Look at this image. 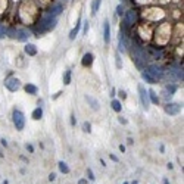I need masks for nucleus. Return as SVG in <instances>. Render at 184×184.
<instances>
[{
	"mask_svg": "<svg viewBox=\"0 0 184 184\" xmlns=\"http://www.w3.org/2000/svg\"><path fill=\"white\" fill-rule=\"evenodd\" d=\"M56 24H58L56 18H53L46 13V15L38 21V30H37V33L43 34V33H46V31H50V30H53V28L56 27Z\"/></svg>",
	"mask_w": 184,
	"mask_h": 184,
	"instance_id": "obj_1",
	"label": "nucleus"
},
{
	"mask_svg": "<svg viewBox=\"0 0 184 184\" xmlns=\"http://www.w3.org/2000/svg\"><path fill=\"white\" fill-rule=\"evenodd\" d=\"M12 117H13V125H15V128H16L18 131H22L24 127H25V115L21 110L15 109Z\"/></svg>",
	"mask_w": 184,
	"mask_h": 184,
	"instance_id": "obj_2",
	"label": "nucleus"
},
{
	"mask_svg": "<svg viewBox=\"0 0 184 184\" xmlns=\"http://www.w3.org/2000/svg\"><path fill=\"white\" fill-rule=\"evenodd\" d=\"M144 71H146L149 75L153 77L156 81H158V80H162V78L165 77V71H164L161 67H158V65H149Z\"/></svg>",
	"mask_w": 184,
	"mask_h": 184,
	"instance_id": "obj_3",
	"label": "nucleus"
},
{
	"mask_svg": "<svg viewBox=\"0 0 184 184\" xmlns=\"http://www.w3.org/2000/svg\"><path fill=\"white\" fill-rule=\"evenodd\" d=\"M135 21H137V12L135 10H127L124 12V30L128 28V27H131L135 24Z\"/></svg>",
	"mask_w": 184,
	"mask_h": 184,
	"instance_id": "obj_4",
	"label": "nucleus"
},
{
	"mask_svg": "<svg viewBox=\"0 0 184 184\" xmlns=\"http://www.w3.org/2000/svg\"><path fill=\"white\" fill-rule=\"evenodd\" d=\"M5 87L8 88L9 92H18L21 88V81L18 80L16 77H9L8 80L5 81Z\"/></svg>",
	"mask_w": 184,
	"mask_h": 184,
	"instance_id": "obj_5",
	"label": "nucleus"
},
{
	"mask_svg": "<svg viewBox=\"0 0 184 184\" xmlns=\"http://www.w3.org/2000/svg\"><path fill=\"white\" fill-rule=\"evenodd\" d=\"M139 93H140V102H142V106L144 109H149L150 106V100H149V93L144 88L143 84H139Z\"/></svg>",
	"mask_w": 184,
	"mask_h": 184,
	"instance_id": "obj_6",
	"label": "nucleus"
},
{
	"mask_svg": "<svg viewBox=\"0 0 184 184\" xmlns=\"http://www.w3.org/2000/svg\"><path fill=\"white\" fill-rule=\"evenodd\" d=\"M10 37L18 40V41H27L28 37H30V34H28L27 30H12L10 31Z\"/></svg>",
	"mask_w": 184,
	"mask_h": 184,
	"instance_id": "obj_7",
	"label": "nucleus"
},
{
	"mask_svg": "<svg viewBox=\"0 0 184 184\" xmlns=\"http://www.w3.org/2000/svg\"><path fill=\"white\" fill-rule=\"evenodd\" d=\"M164 110L167 112L168 115L174 117V115H178V114H180V110H181V106H180L178 103H167V105L164 106Z\"/></svg>",
	"mask_w": 184,
	"mask_h": 184,
	"instance_id": "obj_8",
	"label": "nucleus"
},
{
	"mask_svg": "<svg viewBox=\"0 0 184 184\" xmlns=\"http://www.w3.org/2000/svg\"><path fill=\"white\" fill-rule=\"evenodd\" d=\"M63 10V5L62 3H56V5H53L50 9H49V12H47V15H50V16L56 18L58 15H60V12Z\"/></svg>",
	"mask_w": 184,
	"mask_h": 184,
	"instance_id": "obj_9",
	"label": "nucleus"
},
{
	"mask_svg": "<svg viewBox=\"0 0 184 184\" xmlns=\"http://www.w3.org/2000/svg\"><path fill=\"white\" fill-rule=\"evenodd\" d=\"M93 60H94L93 53L87 52V53H84L83 59H81V65H83L84 68H88V67H92V65H93Z\"/></svg>",
	"mask_w": 184,
	"mask_h": 184,
	"instance_id": "obj_10",
	"label": "nucleus"
},
{
	"mask_svg": "<svg viewBox=\"0 0 184 184\" xmlns=\"http://www.w3.org/2000/svg\"><path fill=\"white\" fill-rule=\"evenodd\" d=\"M103 40L106 44L110 41V24L108 19H105V22H103Z\"/></svg>",
	"mask_w": 184,
	"mask_h": 184,
	"instance_id": "obj_11",
	"label": "nucleus"
},
{
	"mask_svg": "<svg viewBox=\"0 0 184 184\" xmlns=\"http://www.w3.org/2000/svg\"><path fill=\"white\" fill-rule=\"evenodd\" d=\"M24 50H25V53L28 56H35V55H37V46L33 44V43H27Z\"/></svg>",
	"mask_w": 184,
	"mask_h": 184,
	"instance_id": "obj_12",
	"label": "nucleus"
},
{
	"mask_svg": "<svg viewBox=\"0 0 184 184\" xmlns=\"http://www.w3.org/2000/svg\"><path fill=\"white\" fill-rule=\"evenodd\" d=\"M80 28H81V19L78 18V21H77L75 27L71 30V33H69V40H75V37L78 35V31H80Z\"/></svg>",
	"mask_w": 184,
	"mask_h": 184,
	"instance_id": "obj_13",
	"label": "nucleus"
},
{
	"mask_svg": "<svg viewBox=\"0 0 184 184\" xmlns=\"http://www.w3.org/2000/svg\"><path fill=\"white\" fill-rule=\"evenodd\" d=\"M24 90H25V93H28V94H37L38 93V87L37 85H34V84H25V87H24Z\"/></svg>",
	"mask_w": 184,
	"mask_h": 184,
	"instance_id": "obj_14",
	"label": "nucleus"
},
{
	"mask_svg": "<svg viewBox=\"0 0 184 184\" xmlns=\"http://www.w3.org/2000/svg\"><path fill=\"white\" fill-rule=\"evenodd\" d=\"M147 93H149V100H150V103H153V105H158L161 99H159V96L156 94V92L150 88V90H147Z\"/></svg>",
	"mask_w": 184,
	"mask_h": 184,
	"instance_id": "obj_15",
	"label": "nucleus"
},
{
	"mask_svg": "<svg viewBox=\"0 0 184 184\" xmlns=\"http://www.w3.org/2000/svg\"><path fill=\"white\" fill-rule=\"evenodd\" d=\"M33 119H35V121H38V119H41L43 118V108L41 106H37V108L33 110Z\"/></svg>",
	"mask_w": 184,
	"mask_h": 184,
	"instance_id": "obj_16",
	"label": "nucleus"
},
{
	"mask_svg": "<svg viewBox=\"0 0 184 184\" xmlns=\"http://www.w3.org/2000/svg\"><path fill=\"white\" fill-rule=\"evenodd\" d=\"M85 100L90 103V106H92L93 110H97V109L100 108V105H99V102L96 100V99H93L92 96H85Z\"/></svg>",
	"mask_w": 184,
	"mask_h": 184,
	"instance_id": "obj_17",
	"label": "nucleus"
},
{
	"mask_svg": "<svg viewBox=\"0 0 184 184\" xmlns=\"http://www.w3.org/2000/svg\"><path fill=\"white\" fill-rule=\"evenodd\" d=\"M100 6H102V0H93V5H92V15L93 16L99 12Z\"/></svg>",
	"mask_w": 184,
	"mask_h": 184,
	"instance_id": "obj_18",
	"label": "nucleus"
},
{
	"mask_svg": "<svg viewBox=\"0 0 184 184\" xmlns=\"http://www.w3.org/2000/svg\"><path fill=\"white\" fill-rule=\"evenodd\" d=\"M142 78L146 81V83H149V84H156V83H158V81H156V80H155L152 75H149L146 71H143V72H142Z\"/></svg>",
	"mask_w": 184,
	"mask_h": 184,
	"instance_id": "obj_19",
	"label": "nucleus"
},
{
	"mask_svg": "<svg viewBox=\"0 0 184 184\" xmlns=\"http://www.w3.org/2000/svg\"><path fill=\"white\" fill-rule=\"evenodd\" d=\"M110 106H112V109H114L115 112H118V114L122 110V105H121V102L117 100V99H114V100L110 102Z\"/></svg>",
	"mask_w": 184,
	"mask_h": 184,
	"instance_id": "obj_20",
	"label": "nucleus"
},
{
	"mask_svg": "<svg viewBox=\"0 0 184 184\" xmlns=\"http://www.w3.org/2000/svg\"><path fill=\"white\" fill-rule=\"evenodd\" d=\"M58 167H59V171H60L62 174H69V167H68L63 161H60V162H59Z\"/></svg>",
	"mask_w": 184,
	"mask_h": 184,
	"instance_id": "obj_21",
	"label": "nucleus"
},
{
	"mask_svg": "<svg viewBox=\"0 0 184 184\" xmlns=\"http://www.w3.org/2000/svg\"><path fill=\"white\" fill-rule=\"evenodd\" d=\"M71 75H72L71 69H67L65 74H63V84H65V85H69V84H71Z\"/></svg>",
	"mask_w": 184,
	"mask_h": 184,
	"instance_id": "obj_22",
	"label": "nucleus"
},
{
	"mask_svg": "<svg viewBox=\"0 0 184 184\" xmlns=\"http://www.w3.org/2000/svg\"><path fill=\"white\" fill-rule=\"evenodd\" d=\"M164 90H165L167 93H169V94H174V93L177 92V85L175 84H167Z\"/></svg>",
	"mask_w": 184,
	"mask_h": 184,
	"instance_id": "obj_23",
	"label": "nucleus"
},
{
	"mask_svg": "<svg viewBox=\"0 0 184 184\" xmlns=\"http://www.w3.org/2000/svg\"><path fill=\"white\" fill-rule=\"evenodd\" d=\"M83 131L84 133H92V124L85 121V122L83 124Z\"/></svg>",
	"mask_w": 184,
	"mask_h": 184,
	"instance_id": "obj_24",
	"label": "nucleus"
},
{
	"mask_svg": "<svg viewBox=\"0 0 184 184\" xmlns=\"http://www.w3.org/2000/svg\"><path fill=\"white\" fill-rule=\"evenodd\" d=\"M117 15L118 16H122V15H124V6H122V5H118L117 6Z\"/></svg>",
	"mask_w": 184,
	"mask_h": 184,
	"instance_id": "obj_25",
	"label": "nucleus"
},
{
	"mask_svg": "<svg viewBox=\"0 0 184 184\" xmlns=\"http://www.w3.org/2000/svg\"><path fill=\"white\" fill-rule=\"evenodd\" d=\"M87 175H88V180H92V181L96 180V177H94V174H93L92 168H87Z\"/></svg>",
	"mask_w": 184,
	"mask_h": 184,
	"instance_id": "obj_26",
	"label": "nucleus"
},
{
	"mask_svg": "<svg viewBox=\"0 0 184 184\" xmlns=\"http://www.w3.org/2000/svg\"><path fill=\"white\" fill-rule=\"evenodd\" d=\"M84 34H85V35H87V33H88V30H90V22H88V21H84Z\"/></svg>",
	"mask_w": 184,
	"mask_h": 184,
	"instance_id": "obj_27",
	"label": "nucleus"
},
{
	"mask_svg": "<svg viewBox=\"0 0 184 184\" xmlns=\"http://www.w3.org/2000/svg\"><path fill=\"white\" fill-rule=\"evenodd\" d=\"M118 96H119V99H122V100L127 99V93L124 92V90H119V92H118Z\"/></svg>",
	"mask_w": 184,
	"mask_h": 184,
	"instance_id": "obj_28",
	"label": "nucleus"
},
{
	"mask_svg": "<svg viewBox=\"0 0 184 184\" xmlns=\"http://www.w3.org/2000/svg\"><path fill=\"white\" fill-rule=\"evenodd\" d=\"M115 59H117V68H121L122 65H121V56H119V53H117Z\"/></svg>",
	"mask_w": 184,
	"mask_h": 184,
	"instance_id": "obj_29",
	"label": "nucleus"
},
{
	"mask_svg": "<svg viewBox=\"0 0 184 184\" xmlns=\"http://www.w3.org/2000/svg\"><path fill=\"white\" fill-rule=\"evenodd\" d=\"M77 124V119H75V115H74V114H72V115H71V125L74 127Z\"/></svg>",
	"mask_w": 184,
	"mask_h": 184,
	"instance_id": "obj_30",
	"label": "nucleus"
},
{
	"mask_svg": "<svg viewBox=\"0 0 184 184\" xmlns=\"http://www.w3.org/2000/svg\"><path fill=\"white\" fill-rule=\"evenodd\" d=\"M5 34H6V31H5V28L0 25V38H3L5 37Z\"/></svg>",
	"mask_w": 184,
	"mask_h": 184,
	"instance_id": "obj_31",
	"label": "nucleus"
},
{
	"mask_svg": "<svg viewBox=\"0 0 184 184\" xmlns=\"http://www.w3.org/2000/svg\"><path fill=\"white\" fill-rule=\"evenodd\" d=\"M109 158L112 159V161H114V162H119V159H118L117 156H115V155H112V153H109Z\"/></svg>",
	"mask_w": 184,
	"mask_h": 184,
	"instance_id": "obj_32",
	"label": "nucleus"
},
{
	"mask_svg": "<svg viewBox=\"0 0 184 184\" xmlns=\"http://www.w3.org/2000/svg\"><path fill=\"white\" fill-rule=\"evenodd\" d=\"M164 97L168 100V99H171V97H172V94H169V93H167L165 90H164Z\"/></svg>",
	"mask_w": 184,
	"mask_h": 184,
	"instance_id": "obj_33",
	"label": "nucleus"
},
{
	"mask_svg": "<svg viewBox=\"0 0 184 184\" xmlns=\"http://www.w3.org/2000/svg\"><path fill=\"white\" fill-rule=\"evenodd\" d=\"M25 147H27V150H28V152H31V153L34 152V147L31 146V144H25Z\"/></svg>",
	"mask_w": 184,
	"mask_h": 184,
	"instance_id": "obj_34",
	"label": "nucleus"
},
{
	"mask_svg": "<svg viewBox=\"0 0 184 184\" xmlns=\"http://www.w3.org/2000/svg\"><path fill=\"white\" fill-rule=\"evenodd\" d=\"M118 121H119L121 124H127V119L125 118H122V117H118Z\"/></svg>",
	"mask_w": 184,
	"mask_h": 184,
	"instance_id": "obj_35",
	"label": "nucleus"
},
{
	"mask_svg": "<svg viewBox=\"0 0 184 184\" xmlns=\"http://www.w3.org/2000/svg\"><path fill=\"white\" fill-rule=\"evenodd\" d=\"M55 178H56V174H53V172H52L50 175H49V180H50V181H55Z\"/></svg>",
	"mask_w": 184,
	"mask_h": 184,
	"instance_id": "obj_36",
	"label": "nucleus"
},
{
	"mask_svg": "<svg viewBox=\"0 0 184 184\" xmlns=\"http://www.w3.org/2000/svg\"><path fill=\"white\" fill-rule=\"evenodd\" d=\"M0 143H2V146H5V147L8 146V142H6L5 139H2V140H0Z\"/></svg>",
	"mask_w": 184,
	"mask_h": 184,
	"instance_id": "obj_37",
	"label": "nucleus"
},
{
	"mask_svg": "<svg viewBox=\"0 0 184 184\" xmlns=\"http://www.w3.org/2000/svg\"><path fill=\"white\" fill-rule=\"evenodd\" d=\"M119 150H121V152H125V146H124V144H119Z\"/></svg>",
	"mask_w": 184,
	"mask_h": 184,
	"instance_id": "obj_38",
	"label": "nucleus"
},
{
	"mask_svg": "<svg viewBox=\"0 0 184 184\" xmlns=\"http://www.w3.org/2000/svg\"><path fill=\"white\" fill-rule=\"evenodd\" d=\"M78 184H87V180H80V181H78Z\"/></svg>",
	"mask_w": 184,
	"mask_h": 184,
	"instance_id": "obj_39",
	"label": "nucleus"
},
{
	"mask_svg": "<svg viewBox=\"0 0 184 184\" xmlns=\"http://www.w3.org/2000/svg\"><path fill=\"white\" fill-rule=\"evenodd\" d=\"M115 93H117V90H115V88H112V92H110V96H115Z\"/></svg>",
	"mask_w": 184,
	"mask_h": 184,
	"instance_id": "obj_40",
	"label": "nucleus"
},
{
	"mask_svg": "<svg viewBox=\"0 0 184 184\" xmlns=\"http://www.w3.org/2000/svg\"><path fill=\"white\" fill-rule=\"evenodd\" d=\"M164 184H169V181H168L167 178H165V180H164Z\"/></svg>",
	"mask_w": 184,
	"mask_h": 184,
	"instance_id": "obj_41",
	"label": "nucleus"
},
{
	"mask_svg": "<svg viewBox=\"0 0 184 184\" xmlns=\"http://www.w3.org/2000/svg\"><path fill=\"white\" fill-rule=\"evenodd\" d=\"M122 184H128V183H127V181H125V183H122Z\"/></svg>",
	"mask_w": 184,
	"mask_h": 184,
	"instance_id": "obj_42",
	"label": "nucleus"
}]
</instances>
